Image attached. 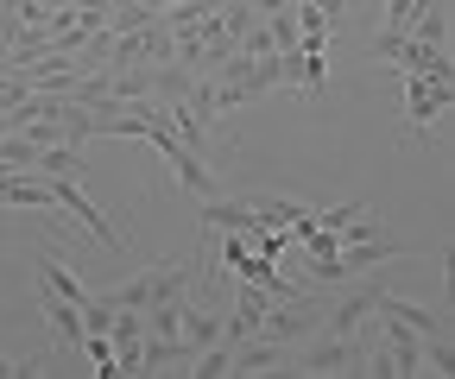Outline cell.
I'll return each mask as SVG.
<instances>
[{"label": "cell", "instance_id": "1", "mask_svg": "<svg viewBox=\"0 0 455 379\" xmlns=\"http://www.w3.org/2000/svg\"><path fill=\"white\" fill-rule=\"evenodd\" d=\"M196 265H203V253L196 259H158V265H146V272H133L127 285H114V291H95L108 310H152V304H178V297H190V285H196Z\"/></svg>", "mask_w": 455, "mask_h": 379}, {"label": "cell", "instance_id": "2", "mask_svg": "<svg viewBox=\"0 0 455 379\" xmlns=\"http://www.w3.org/2000/svg\"><path fill=\"white\" fill-rule=\"evenodd\" d=\"M398 95H405V121H411V133H430V127L449 114L455 83H449V76H424V70H398Z\"/></svg>", "mask_w": 455, "mask_h": 379}, {"label": "cell", "instance_id": "3", "mask_svg": "<svg viewBox=\"0 0 455 379\" xmlns=\"http://www.w3.org/2000/svg\"><path fill=\"white\" fill-rule=\"evenodd\" d=\"M51 209H70L76 222H83V234H89V241H101L108 253H127V234L114 228L108 215H101V209H95V202L76 190V178H51Z\"/></svg>", "mask_w": 455, "mask_h": 379}, {"label": "cell", "instance_id": "4", "mask_svg": "<svg viewBox=\"0 0 455 379\" xmlns=\"http://www.w3.org/2000/svg\"><path fill=\"white\" fill-rule=\"evenodd\" d=\"M379 291H386V279H373V272H361V279L341 285V304L329 310V336H361L367 316L379 310Z\"/></svg>", "mask_w": 455, "mask_h": 379}, {"label": "cell", "instance_id": "5", "mask_svg": "<svg viewBox=\"0 0 455 379\" xmlns=\"http://www.w3.org/2000/svg\"><path fill=\"white\" fill-rule=\"evenodd\" d=\"M361 336H323L298 354V367H284V373H355L361 367Z\"/></svg>", "mask_w": 455, "mask_h": 379}, {"label": "cell", "instance_id": "6", "mask_svg": "<svg viewBox=\"0 0 455 379\" xmlns=\"http://www.w3.org/2000/svg\"><path fill=\"white\" fill-rule=\"evenodd\" d=\"M38 291L64 297V304H76V310H83V304L95 297V291H83V279H76V272H70V265L57 259V253H44V265H38Z\"/></svg>", "mask_w": 455, "mask_h": 379}, {"label": "cell", "instance_id": "7", "mask_svg": "<svg viewBox=\"0 0 455 379\" xmlns=\"http://www.w3.org/2000/svg\"><path fill=\"white\" fill-rule=\"evenodd\" d=\"M278 360H284V342L247 336V342H235V367H228V373H278Z\"/></svg>", "mask_w": 455, "mask_h": 379}, {"label": "cell", "instance_id": "8", "mask_svg": "<svg viewBox=\"0 0 455 379\" xmlns=\"http://www.w3.org/2000/svg\"><path fill=\"white\" fill-rule=\"evenodd\" d=\"M178 336H184L190 348H209V342H221V310H215V304H203V310H196V304L184 297V316H178Z\"/></svg>", "mask_w": 455, "mask_h": 379}, {"label": "cell", "instance_id": "9", "mask_svg": "<svg viewBox=\"0 0 455 379\" xmlns=\"http://www.w3.org/2000/svg\"><path fill=\"white\" fill-rule=\"evenodd\" d=\"M405 32H411L418 44H430V51H449V13H443V0H424Z\"/></svg>", "mask_w": 455, "mask_h": 379}, {"label": "cell", "instance_id": "10", "mask_svg": "<svg viewBox=\"0 0 455 379\" xmlns=\"http://www.w3.org/2000/svg\"><path fill=\"white\" fill-rule=\"evenodd\" d=\"M32 171H38V178H76V171H83V146H70V139H57V146H38Z\"/></svg>", "mask_w": 455, "mask_h": 379}, {"label": "cell", "instance_id": "11", "mask_svg": "<svg viewBox=\"0 0 455 379\" xmlns=\"http://www.w3.org/2000/svg\"><path fill=\"white\" fill-rule=\"evenodd\" d=\"M424 373H455V342L449 336H424Z\"/></svg>", "mask_w": 455, "mask_h": 379}, {"label": "cell", "instance_id": "12", "mask_svg": "<svg viewBox=\"0 0 455 379\" xmlns=\"http://www.w3.org/2000/svg\"><path fill=\"white\" fill-rule=\"evenodd\" d=\"M304 7H316L329 26H341V20H348V0H304Z\"/></svg>", "mask_w": 455, "mask_h": 379}]
</instances>
